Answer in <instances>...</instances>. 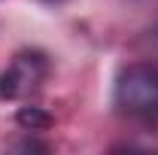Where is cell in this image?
Wrapping results in <instances>:
<instances>
[{"mask_svg":"<svg viewBox=\"0 0 158 155\" xmlns=\"http://www.w3.org/2000/svg\"><path fill=\"white\" fill-rule=\"evenodd\" d=\"M116 107L122 116L152 119L158 116V64H128L116 79Z\"/></svg>","mask_w":158,"mask_h":155,"instance_id":"cell-1","label":"cell"},{"mask_svg":"<svg viewBox=\"0 0 158 155\" xmlns=\"http://www.w3.org/2000/svg\"><path fill=\"white\" fill-rule=\"evenodd\" d=\"M46 76H49V58L43 52L37 49L19 52L0 73V100H24L37 94Z\"/></svg>","mask_w":158,"mask_h":155,"instance_id":"cell-2","label":"cell"},{"mask_svg":"<svg viewBox=\"0 0 158 155\" xmlns=\"http://www.w3.org/2000/svg\"><path fill=\"white\" fill-rule=\"evenodd\" d=\"M15 122H19L24 131H46V128H52L55 119L49 116L46 110H40V107H21L19 113H15Z\"/></svg>","mask_w":158,"mask_h":155,"instance_id":"cell-3","label":"cell"},{"mask_svg":"<svg viewBox=\"0 0 158 155\" xmlns=\"http://www.w3.org/2000/svg\"><path fill=\"white\" fill-rule=\"evenodd\" d=\"M49 3H61V0H49Z\"/></svg>","mask_w":158,"mask_h":155,"instance_id":"cell-4","label":"cell"}]
</instances>
